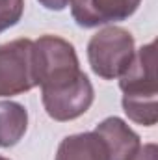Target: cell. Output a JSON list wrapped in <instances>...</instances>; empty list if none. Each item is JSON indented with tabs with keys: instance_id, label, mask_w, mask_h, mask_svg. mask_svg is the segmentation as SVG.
<instances>
[{
	"instance_id": "6da1fadb",
	"label": "cell",
	"mask_w": 158,
	"mask_h": 160,
	"mask_svg": "<svg viewBox=\"0 0 158 160\" xmlns=\"http://www.w3.org/2000/svg\"><path fill=\"white\" fill-rule=\"evenodd\" d=\"M123 110L138 125L153 127L158 121L156 102V43L151 41L134 52L126 71L119 77Z\"/></svg>"
},
{
	"instance_id": "7a4b0ae2",
	"label": "cell",
	"mask_w": 158,
	"mask_h": 160,
	"mask_svg": "<svg viewBox=\"0 0 158 160\" xmlns=\"http://www.w3.org/2000/svg\"><path fill=\"white\" fill-rule=\"evenodd\" d=\"M34 75L41 91L71 86L84 75L75 47L58 36H41L34 41Z\"/></svg>"
},
{
	"instance_id": "3957f363",
	"label": "cell",
	"mask_w": 158,
	"mask_h": 160,
	"mask_svg": "<svg viewBox=\"0 0 158 160\" xmlns=\"http://www.w3.org/2000/svg\"><path fill=\"white\" fill-rule=\"evenodd\" d=\"M136 52L134 38L121 26H104L87 43V62L91 71L104 80L119 78Z\"/></svg>"
},
{
	"instance_id": "277c9868",
	"label": "cell",
	"mask_w": 158,
	"mask_h": 160,
	"mask_svg": "<svg viewBox=\"0 0 158 160\" xmlns=\"http://www.w3.org/2000/svg\"><path fill=\"white\" fill-rule=\"evenodd\" d=\"M34 88V41L22 38L0 45V97L21 95Z\"/></svg>"
},
{
	"instance_id": "5b68a950",
	"label": "cell",
	"mask_w": 158,
	"mask_h": 160,
	"mask_svg": "<svg viewBox=\"0 0 158 160\" xmlns=\"http://www.w3.org/2000/svg\"><path fill=\"white\" fill-rule=\"evenodd\" d=\"M43 106L54 121H73L84 116L93 104V84L84 73L77 82L54 91H41Z\"/></svg>"
},
{
	"instance_id": "8992f818",
	"label": "cell",
	"mask_w": 158,
	"mask_h": 160,
	"mask_svg": "<svg viewBox=\"0 0 158 160\" xmlns=\"http://www.w3.org/2000/svg\"><path fill=\"white\" fill-rule=\"evenodd\" d=\"M141 0H71V15L80 28H97L126 21Z\"/></svg>"
},
{
	"instance_id": "52a82bcc",
	"label": "cell",
	"mask_w": 158,
	"mask_h": 160,
	"mask_svg": "<svg viewBox=\"0 0 158 160\" xmlns=\"http://www.w3.org/2000/svg\"><path fill=\"white\" fill-rule=\"evenodd\" d=\"M95 132L102 138L108 160H130V157L140 149V136L121 119V118H106L97 127Z\"/></svg>"
},
{
	"instance_id": "ba28073f",
	"label": "cell",
	"mask_w": 158,
	"mask_h": 160,
	"mask_svg": "<svg viewBox=\"0 0 158 160\" xmlns=\"http://www.w3.org/2000/svg\"><path fill=\"white\" fill-rule=\"evenodd\" d=\"M56 160H108V151L102 138L95 130L80 132L62 140Z\"/></svg>"
},
{
	"instance_id": "9c48e42d",
	"label": "cell",
	"mask_w": 158,
	"mask_h": 160,
	"mask_svg": "<svg viewBox=\"0 0 158 160\" xmlns=\"http://www.w3.org/2000/svg\"><path fill=\"white\" fill-rule=\"evenodd\" d=\"M28 128V112L21 102L0 101V147L17 145Z\"/></svg>"
},
{
	"instance_id": "30bf717a",
	"label": "cell",
	"mask_w": 158,
	"mask_h": 160,
	"mask_svg": "<svg viewBox=\"0 0 158 160\" xmlns=\"http://www.w3.org/2000/svg\"><path fill=\"white\" fill-rule=\"evenodd\" d=\"M24 13V0H0V34L15 26Z\"/></svg>"
},
{
	"instance_id": "8fae6325",
	"label": "cell",
	"mask_w": 158,
	"mask_h": 160,
	"mask_svg": "<svg viewBox=\"0 0 158 160\" xmlns=\"http://www.w3.org/2000/svg\"><path fill=\"white\" fill-rule=\"evenodd\" d=\"M130 160H158V149L155 143L140 145V149L130 157Z\"/></svg>"
},
{
	"instance_id": "7c38bea8",
	"label": "cell",
	"mask_w": 158,
	"mask_h": 160,
	"mask_svg": "<svg viewBox=\"0 0 158 160\" xmlns=\"http://www.w3.org/2000/svg\"><path fill=\"white\" fill-rule=\"evenodd\" d=\"M37 2L45 9H50V11H62L67 6H71V0H37Z\"/></svg>"
},
{
	"instance_id": "4fadbf2b",
	"label": "cell",
	"mask_w": 158,
	"mask_h": 160,
	"mask_svg": "<svg viewBox=\"0 0 158 160\" xmlns=\"http://www.w3.org/2000/svg\"><path fill=\"white\" fill-rule=\"evenodd\" d=\"M0 160H9V158H6V157H2V155H0Z\"/></svg>"
}]
</instances>
